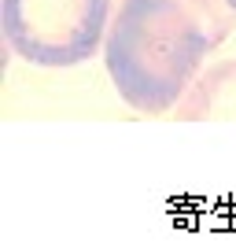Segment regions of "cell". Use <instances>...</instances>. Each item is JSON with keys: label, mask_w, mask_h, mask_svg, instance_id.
I'll list each match as a JSON object with an SVG mask.
<instances>
[{"label": "cell", "mask_w": 236, "mask_h": 251, "mask_svg": "<svg viewBox=\"0 0 236 251\" xmlns=\"http://www.w3.org/2000/svg\"><path fill=\"white\" fill-rule=\"evenodd\" d=\"M173 111H177V118H233L236 115V59L203 71Z\"/></svg>", "instance_id": "3"}, {"label": "cell", "mask_w": 236, "mask_h": 251, "mask_svg": "<svg viewBox=\"0 0 236 251\" xmlns=\"http://www.w3.org/2000/svg\"><path fill=\"white\" fill-rule=\"evenodd\" d=\"M4 41L33 67H78L107 41L111 0H0Z\"/></svg>", "instance_id": "2"}, {"label": "cell", "mask_w": 236, "mask_h": 251, "mask_svg": "<svg viewBox=\"0 0 236 251\" xmlns=\"http://www.w3.org/2000/svg\"><path fill=\"white\" fill-rule=\"evenodd\" d=\"M229 8H233V11H236V0H229Z\"/></svg>", "instance_id": "4"}, {"label": "cell", "mask_w": 236, "mask_h": 251, "mask_svg": "<svg viewBox=\"0 0 236 251\" xmlns=\"http://www.w3.org/2000/svg\"><path fill=\"white\" fill-rule=\"evenodd\" d=\"M233 23L229 0H118L103 41L118 96L144 115L173 111Z\"/></svg>", "instance_id": "1"}]
</instances>
